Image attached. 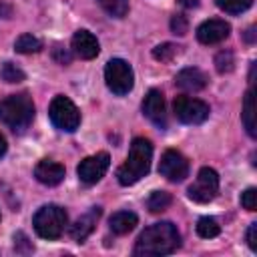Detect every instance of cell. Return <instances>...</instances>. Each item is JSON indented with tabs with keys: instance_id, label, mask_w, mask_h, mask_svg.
<instances>
[{
	"instance_id": "obj_28",
	"label": "cell",
	"mask_w": 257,
	"mask_h": 257,
	"mask_svg": "<svg viewBox=\"0 0 257 257\" xmlns=\"http://www.w3.org/2000/svg\"><path fill=\"white\" fill-rule=\"evenodd\" d=\"M14 249H16V253H32L34 251L32 243L28 241V237L22 231L14 235Z\"/></svg>"
},
{
	"instance_id": "obj_14",
	"label": "cell",
	"mask_w": 257,
	"mask_h": 257,
	"mask_svg": "<svg viewBox=\"0 0 257 257\" xmlns=\"http://www.w3.org/2000/svg\"><path fill=\"white\" fill-rule=\"evenodd\" d=\"M100 217V207H90L84 215H80L74 225H70V237L74 241H84L92 231H94V225Z\"/></svg>"
},
{
	"instance_id": "obj_23",
	"label": "cell",
	"mask_w": 257,
	"mask_h": 257,
	"mask_svg": "<svg viewBox=\"0 0 257 257\" xmlns=\"http://www.w3.org/2000/svg\"><path fill=\"white\" fill-rule=\"evenodd\" d=\"M253 0H217V6L229 14H241L247 8H251Z\"/></svg>"
},
{
	"instance_id": "obj_31",
	"label": "cell",
	"mask_w": 257,
	"mask_h": 257,
	"mask_svg": "<svg viewBox=\"0 0 257 257\" xmlns=\"http://www.w3.org/2000/svg\"><path fill=\"white\" fill-rule=\"evenodd\" d=\"M54 58H56L60 64H68V62H70V52L64 50L62 46H56V48H54Z\"/></svg>"
},
{
	"instance_id": "obj_18",
	"label": "cell",
	"mask_w": 257,
	"mask_h": 257,
	"mask_svg": "<svg viewBox=\"0 0 257 257\" xmlns=\"http://www.w3.org/2000/svg\"><path fill=\"white\" fill-rule=\"evenodd\" d=\"M243 124H245V131L249 137H255L257 131H255V90L249 88L247 94H245V102H243Z\"/></svg>"
},
{
	"instance_id": "obj_7",
	"label": "cell",
	"mask_w": 257,
	"mask_h": 257,
	"mask_svg": "<svg viewBox=\"0 0 257 257\" xmlns=\"http://www.w3.org/2000/svg\"><path fill=\"white\" fill-rule=\"evenodd\" d=\"M217 193H219V175L211 167H203L197 173L193 185L187 189L189 199H193L195 203H209L217 197Z\"/></svg>"
},
{
	"instance_id": "obj_21",
	"label": "cell",
	"mask_w": 257,
	"mask_h": 257,
	"mask_svg": "<svg viewBox=\"0 0 257 257\" xmlns=\"http://www.w3.org/2000/svg\"><path fill=\"white\" fill-rule=\"evenodd\" d=\"M96 2L100 4V8L106 14L114 16V18H122L128 12V0H96Z\"/></svg>"
},
{
	"instance_id": "obj_3",
	"label": "cell",
	"mask_w": 257,
	"mask_h": 257,
	"mask_svg": "<svg viewBox=\"0 0 257 257\" xmlns=\"http://www.w3.org/2000/svg\"><path fill=\"white\" fill-rule=\"evenodd\" d=\"M34 118V102L26 92L10 94L0 100V120L12 131H24Z\"/></svg>"
},
{
	"instance_id": "obj_19",
	"label": "cell",
	"mask_w": 257,
	"mask_h": 257,
	"mask_svg": "<svg viewBox=\"0 0 257 257\" xmlns=\"http://www.w3.org/2000/svg\"><path fill=\"white\" fill-rule=\"evenodd\" d=\"M173 203V197L167 193V191H153L147 199V207L151 213H161L165 211L169 205Z\"/></svg>"
},
{
	"instance_id": "obj_6",
	"label": "cell",
	"mask_w": 257,
	"mask_h": 257,
	"mask_svg": "<svg viewBox=\"0 0 257 257\" xmlns=\"http://www.w3.org/2000/svg\"><path fill=\"white\" fill-rule=\"evenodd\" d=\"M48 116L52 124L64 133H74L80 124V112L76 104L66 96H54L48 108Z\"/></svg>"
},
{
	"instance_id": "obj_12",
	"label": "cell",
	"mask_w": 257,
	"mask_h": 257,
	"mask_svg": "<svg viewBox=\"0 0 257 257\" xmlns=\"http://www.w3.org/2000/svg\"><path fill=\"white\" fill-rule=\"evenodd\" d=\"M229 32H231L229 22L221 18H211L197 28V38L201 44H219L229 36Z\"/></svg>"
},
{
	"instance_id": "obj_10",
	"label": "cell",
	"mask_w": 257,
	"mask_h": 257,
	"mask_svg": "<svg viewBox=\"0 0 257 257\" xmlns=\"http://www.w3.org/2000/svg\"><path fill=\"white\" fill-rule=\"evenodd\" d=\"M159 173L173 181V183H181L187 175H189V161L179 153V151H165L163 157H161V163H159Z\"/></svg>"
},
{
	"instance_id": "obj_13",
	"label": "cell",
	"mask_w": 257,
	"mask_h": 257,
	"mask_svg": "<svg viewBox=\"0 0 257 257\" xmlns=\"http://www.w3.org/2000/svg\"><path fill=\"white\" fill-rule=\"evenodd\" d=\"M72 50H74L80 58L90 60V58H94V56L100 52V44H98V40H96V36H94L92 32H88V30H78V32H74V36H72Z\"/></svg>"
},
{
	"instance_id": "obj_30",
	"label": "cell",
	"mask_w": 257,
	"mask_h": 257,
	"mask_svg": "<svg viewBox=\"0 0 257 257\" xmlns=\"http://www.w3.org/2000/svg\"><path fill=\"white\" fill-rule=\"evenodd\" d=\"M247 245L251 251H257V223H251L247 229Z\"/></svg>"
},
{
	"instance_id": "obj_16",
	"label": "cell",
	"mask_w": 257,
	"mask_h": 257,
	"mask_svg": "<svg viewBox=\"0 0 257 257\" xmlns=\"http://www.w3.org/2000/svg\"><path fill=\"white\" fill-rule=\"evenodd\" d=\"M175 82L183 90L197 92V90H203L207 86V74L203 70H199V68H183L175 76Z\"/></svg>"
},
{
	"instance_id": "obj_4",
	"label": "cell",
	"mask_w": 257,
	"mask_h": 257,
	"mask_svg": "<svg viewBox=\"0 0 257 257\" xmlns=\"http://www.w3.org/2000/svg\"><path fill=\"white\" fill-rule=\"evenodd\" d=\"M32 225H34V231L42 237V239H58L66 225H68V215L62 207L58 205H44L36 211L34 219H32Z\"/></svg>"
},
{
	"instance_id": "obj_22",
	"label": "cell",
	"mask_w": 257,
	"mask_h": 257,
	"mask_svg": "<svg viewBox=\"0 0 257 257\" xmlns=\"http://www.w3.org/2000/svg\"><path fill=\"white\" fill-rule=\"evenodd\" d=\"M197 233L201 237H205V239H211V237H217L221 233V227H219L217 219H213V217H201L197 221Z\"/></svg>"
},
{
	"instance_id": "obj_26",
	"label": "cell",
	"mask_w": 257,
	"mask_h": 257,
	"mask_svg": "<svg viewBox=\"0 0 257 257\" xmlns=\"http://www.w3.org/2000/svg\"><path fill=\"white\" fill-rule=\"evenodd\" d=\"M215 68L225 74V72H231L235 68V58H233V52L231 50H221L217 56H215Z\"/></svg>"
},
{
	"instance_id": "obj_1",
	"label": "cell",
	"mask_w": 257,
	"mask_h": 257,
	"mask_svg": "<svg viewBox=\"0 0 257 257\" xmlns=\"http://www.w3.org/2000/svg\"><path fill=\"white\" fill-rule=\"evenodd\" d=\"M179 245H181V235H179L177 227L173 223H169V221H163V223H155V225L147 227L139 235L133 253L141 255V257L169 255Z\"/></svg>"
},
{
	"instance_id": "obj_29",
	"label": "cell",
	"mask_w": 257,
	"mask_h": 257,
	"mask_svg": "<svg viewBox=\"0 0 257 257\" xmlns=\"http://www.w3.org/2000/svg\"><path fill=\"white\" fill-rule=\"evenodd\" d=\"M171 28H173L175 34H185V32H187V20H185L183 16H173Z\"/></svg>"
},
{
	"instance_id": "obj_17",
	"label": "cell",
	"mask_w": 257,
	"mask_h": 257,
	"mask_svg": "<svg viewBox=\"0 0 257 257\" xmlns=\"http://www.w3.org/2000/svg\"><path fill=\"white\" fill-rule=\"evenodd\" d=\"M139 223V217L131 211H118L108 219V227L114 235H126L131 233Z\"/></svg>"
},
{
	"instance_id": "obj_24",
	"label": "cell",
	"mask_w": 257,
	"mask_h": 257,
	"mask_svg": "<svg viewBox=\"0 0 257 257\" xmlns=\"http://www.w3.org/2000/svg\"><path fill=\"white\" fill-rule=\"evenodd\" d=\"M177 52H179V46L177 44H171V42H165V44H159V46L153 48V56L157 60H161V62L173 60L177 56Z\"/></svg>"
},
{
	"instance_id": "obj_5",
	"label": "cell",
	"mask_w": 257,
	"mask_h": 257,
	"mask_svg": "<svg viewBox=\"0 0 257 257\" xmlns=\"http://www.w3.org/2000/svg\"><path fill=\"white\" fill-rule=\"evenodd\" d=\"M104 80H106V86L122 96V94H128L133 90V84H135V72L131 68V64L122 58H110L106 62V68H104Z\"/></svg>"
},
{
	"instance_id": "obj_15",
	"label": "cell",
	"mask_w": 257,
	"mask_h": 257,
	"mask_svg": "<svg viewBox=\"0 0 257 257\" xmlns=\"http://www.w3.org/2000/svg\"><path fill=\"white\" fill-rule=\"evenodd\" d=\"M34 177L42 183V185H48V187H54L58 185L62 179H64V167L54 163V161H40L36 167H34Z\"/></svg>"
},
{
	"instance_id": "obj_2",
	"label": "cell",
	"mask_w": 257,
	"mask_h": 257,
	"mask_svg": "<svg viewBox=\"0 0 257 257\" xmlns=\"http://www.w3.org/2000/svg\"><path fill=\"white\" fill-rule=\"evenodd\" d=\"M151 161H153V145H151V141L143 139V137H137L133 141V145H131L126 161L116 171L118 183L128 187V185H135L137 181H141L151 171Z\"/></svg>"
},
{
	"instance_id": "obj_33",
	"label": "cell",
	"mask_w": 257,
	"mask_h": 257,
	"mask_svg": "<svg viewBox=\"0 0 257 257\" xmlns=\"http://www.w3.org/2000/svg\"><path fill=\"white\" fill-rule=\"evenodd\" d=\"M4 153H6V139L0 135V159L4 157Z\"/></svg>"
},
{
	"instance_id": "obj_11",
	"label": "cell",
	"mask_w": 257,
	"mask_h": 257,
	"mask_svg": "<svg viewBox=\"0 0 257 257\" xmlns=\"http://www.w3.org/2000/svg\"><path fill=\"white\" fill-rule=\"evenodd\" d=\"M143 112L159 128H165L167 126V106H165V98H163V92L161 90L151 88L147 92V96L143 100Z\"/></svg>"
},
{
	"instance_id": "obj_8",
	"label": "cell",
	"mask_w": 257,
	"mask_h": 257,
	"mask_svg": "<svg viewBox=\"0 0 257 257\" xmlns=\"http://www.w3.org/2000/svg\"><path fill=\"white\" fill-rule=\"evenodd\" d=\"M173 110H175V116L185 124H201L209 118V104L185 94L175 98Z\"/></svg>"
},
{
	"instance_id": "obj_32",
	"label": "cell",
	"mask_w": 257,
	"mask_h": 257,
	"mask_svg": "<svg viewBox=\"0 0 257 257\" xmlns=\"http://www.w3.org/2000/svg\"><path fill=\"white\" fill-rule=\"evenodd\" d=\"M245 40H247V42H255V28H253V26L245 32Z\"/></svg>"
},
{
	"instance_id": "obj_27",
	"label": "cell",
	"mask_w": 257,
	"mask_h": 257,
	"mask_svg": "<svg viewBox=\"0 0 257 257\" xmlns=\"http://www.w3.org/2000/svg\"><path fill=\"white\" fill-rule=\"evenodd\" d=\"M241 205H243V209H247V211H255V209H257V189L249 187V189L241 195Z\"/></svg>"
},
{
	"instance_id": "obj_20",
	"label": "cell",
	"mask_w": 257,
	"mask_h": 257,
	"mask_svg": "<svg viewBox=\"0 0 257 257\" xmlns=\"http://www.w3.org/2000/svg\"><path fill=\"white\" fill-rule=\"evenodd\" d=\"M14 48H16V52H20V54H32V52H40L42 42H40L36 36H32V34H22V36H18V40L14 42Z\"/></svg>"
},
{
	"instance_id": "obj_9",
	"label": "cell",
	"mask_w": 257,
	"mask_h": 257,
	"mask_svg": "<svg viewBox=\"0 0 257 257\" xmlns=\"http://www.w3.org/2000/svg\"><path fill=\"white\" fill-rule=\"evenodd\" d=\"M108 165H110L108 153H96L92 157H86L80 161V165L76 169L78 179L84 185H94L104 177V173L108 171Z\"/></svg>"
},
{
	"instance_id": "obj_25",
	"label": "cell",
	"mask_w": 257,
	"mask_h": 257,
	"mask_svg": "<svg viewBox=\"0 0 257 257\" xmlns=\"http://www.w3.org/2000/svg\"><path fill=\"white\" fill-rule=\"evenodd\" d=\"M0 76H2V80H6V82H20V80H24V70L22 68H18L14 62H4L2 64V70H0Z\"/></svg>"
}]
</instances>
